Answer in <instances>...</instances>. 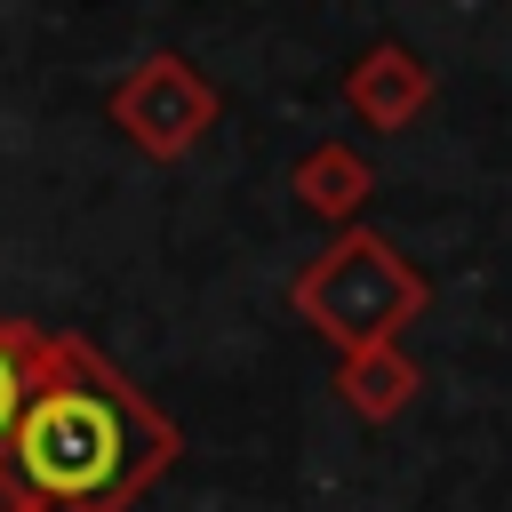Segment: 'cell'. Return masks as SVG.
Wrapping results in <instances>:
<instances>
[{
	"label": "cell",
	"instance_id": "obj_1",
	"mask_svg": "<svg viewBox=\"0 0 512 512\" xmlns=\"http://www.w3.org/2000/svg\"><path fill=\"white\" fill-rule=\"evenodd\" d=\"M8 464H16L24 496L104 512V504L136 496L168 464V424L144 400H128L120 384H104V376H56V384L32 392Z\"/></svg>",
	"mask_w": 512,
	"mask_h": 512
},
{
	"label": "cell",
	"instance_id": "obj_2",
	"mask_svg": "<svg viewBox=\"0 0 512 512\" xmlns=\"http://www.w3.org/2000/svg\"><path fill=\"white\" fill-rule=\"evenodd\" d=\"M304 312L336 336V344H352V352H384V336L416 312V280L384 256V248H344V256H328L312 280H304Z\"/></svg>",
	"mask_w": 512,
	"mask_h": 512
},
{
	"label": "cell",
	"instance_id": "obj_3",
	"mask_svg": "<svg viewBox=\"0 0 512 512\" xmlns=\"http://www.w3.org/2000/svg\"><path fill=\"white\" fill-rule=\"evenodd\" d=\"M408 368L392 360V352H352V368H344V392H352V408L360 416H392L400 400H408Z\"/></svg>",
	"mask_w": 512,
	"mask_h": 512
},
{
	"label": "cell",
	"instance_id": "obj_4",
	"mask_svg": "<svg viewBox=\"0 0 512 512\" xmlns=\"http://www.w3.org/2000/svg\"><path fill=\"white\" fill-rule=\"evenodd\" d=\"M24 408H32V368H24V352H8V344H0V448H16Z\"/></svg>",
	"mask_w": 512,
	"mask_h": 512
},
{
	"label": "cell",
	"instance_id": "obj_5",
	"mask_svg": "<svg viewBox=\"0 0 512 512\" xmlns=\"http://www.w3.org/2000/svg\"><path fill=\"white\" fill-rule=\"evenodd\" d=\"M24 512H96V504H40V496H24Z\"/></svg>",
	"mask_w": 512,
	"mask_h": 512
}]
</instances>
